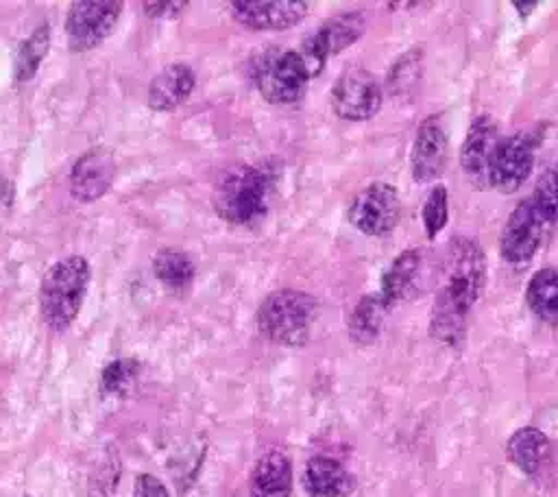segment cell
<instances>
[{"label":"cell","mask_w":558,"mask_h":497,"mask_svg":"<svg viewBox=\"0 0 558 497\" xmlns=\"http://www.w3.org/2000/svg\"><path fill=\"white\" fill-rule=\"evenodd\" d=\"M486 283L484 248L469 235H453L447 244L432 305L429 331L445 347H458L466 320Z\"/></svg>","instance_id":"cell-1"},{"label":"cell","mask_w":558,"mask_h":497,"mask_svg":"<svg viewBox=\"0 0 558 497\" xmlns=\"http://www.w3.org/2000/svg\"><path fill=\"white\" fill-rule=\"evenodd\" d=\"M275 170L266 163H240L222 172L214 190L216 214L231 225L259 222L270 205Z\"/></svg>","instance_id":"cell-2"},{"label":"cell","mask_w":558,"mask_h":497,"mask_svg":"<svg viewBox=\"0 0 558 497\" xmlns=\"http://www.w3.org/2000/svg\"><path fill=\"white\" fill-rule=\"evenodd\" d=\"M92 268L83 255H68L54 262L41 277L39 310L52 331H65L78 316Z\"/></svg>","instance_id":"cell-3"},{"label":"cell","mask_w":558,"mask_h":497,"mask_svg":"<svg viewBox=\"0 0 558 497\" xmlns=\"http://www.w3.org/2000/svg\"><path fill=\"white\" fill-rule=\"evenodd\" d=\"M318 316V301L303 290H275L257 310L259 334L281 347H301L307 342L314 320Z\"/></svg>","instance_id":"cell-4"},{"label":"cell","mask_w":558,"mask_h":497,"mask_svg":"<svg viewBox=\"0 0 558 497\" xmlns=\"http://www.w3.org/2000/svg\"><path fill=\"white\" fill-rule=\"evenodd\" d=\"M259 94L272 105L296 102L312 78V72L299 50H270L253 68Z\"/></svg>","instance_id":"cell-5"},{"label":"cell","mask_w":558,"mask_h":497,"mask_svg":"<svg viewBox=\"0 0 558 497\" xmlns=\"http://www.w3.org/2000/svg\"><path fill=\"white\" fill-rule=\"evenodd\" d=\"M541 133L521 131L497 142L488 166V187L501 194L517 192L530 177Z\"/></svg>","instance_id":"cell-6"},{"label":"cell","mask_w":558,"mask_h":497,"mask_svg":"<svg viewBox=\"0 0 558 497\" xmlns=\"http://www.w3.org/2000/svg\"><path fill=\"white\" fill-rule=\"evenodd\" d=\"M124 4L118 0H78L65 17V37L72 52H85L102 44L116 28Z\"/></svg>","instance_id":"cell-7"},{"label":"cell","mask_w":558,"mask_h":497,"mask_svg":"<svg viewBox=\"0 0 558 497\" xmlns=\"http://www.w3.org/2000/svg\"><path fill=\"white\" fill-rule=\"evenodd\" d=\"M364 31L366 17L362 11H344L316 26L314 33L303 41V48L299 50L312 76L318 74L331 57L340 54L351 44H355L364 35Z\"/></svg>","instance_id":"cell-8"},{"label":"cell","mask_w":558,"mask_h":497,"mask_svg":"<svg viewBox=\"0 0 558 497\" xmlns=\"http://www.w3.org/2000/svg\"><path fill=\"white\" fill-rule=\"evenodd\" d=\"M329 102L338 118L362 122L381 109L384 87L373 72L364 68H351L336 78Z\"/></svg>","instance_id":"cell-9"},{"label":"cell","mask_w":558,"mask_h":497,"mask_svg":"<svg viewBox=\"0 0 558 497\" xmlns=\"http://www.w3.org/2000/svg\"><path fill=\"white\" fill-rule=\"evenodd\" d=\"M347 218L366 235H388L401 220V196L390 183H371L355 194Z\"/></svg>","instance_id":"cell-10"},{"label":"cell","mask_w":558,"mask_h":497,"mask_svg":"<svg viewBox=\"0 0 558 497\" xmlns=\"http://www.w3.org/2000/svg\"><path fill=\"white\" fill-rule=\"evenodd\" d=\"M543 238V218L534 209L530 198H523L508 216L501 238L499 251L504 262L510 266H525L541 246Z\"/></svg>","instance_id":"cell-11"},{"label":"cell","mask_w":558,"mask_h":497,"mask_svg":"<svg viewBox=\"0 0 558 497\" xmlns=\"http://www.w3.org/2000/svg\"><path fill=\"white\" fill-rule=\"evenodd\" d=\"M447 161V131L440 116H427L421 120L410 148V172L414 181H434Z\"/></svg>","instance_id":"cell-12"},{"label":"cell","mask_w":558,"mask_h":497,"mask_svg":"<svg viewBox=\"0 0 558 497\" xmlns=\"http://www.w3.org/2000/svg\"><path fill=\"white\" fill-rule=\"evenodd\" d=\"M497 142L499 137H497L495 120L486 113L475 116L460 150L462 172L466 174L469 183L475 190L488 187V166H490V157L495 153Z\"/></svg>","instance_id":"cell-13"},{"label":"cell","mask_w":558,"mask_h":497,"mask_svg":"<svg viewBox=\"0 0 558 497\" xmlns=\"http://www.w3.org/2000/svg\"><path fill=\"white\" fill-rule=\"evenodd\" d=\"M116 179V159L105 148L85 150L70 170V192L81 203H94L105 196Z\"/></svg>","instance_id":"cell-14"},{"label":"cell","mask_w":558,"mask_h":497,"mask_svg":"<svg viewBox=\"0 0 558 497\" xmlns=\"http://www.w3.org/2000/svg\"><path fill=\"white\" fill-rule=\"evenodd\" d=\"M231 15L246 28L253 31H286L296 26L305 15L310 4L307 2H288V0H272V2H231Z\"/></svg>","instance_id":"cell-15"},{"label":"cell","mask_w":558,"mask_h":497,"mask_svg":"<svg viewBox=\"0 0 558 497\" xmlns=\"http://www.w3.org/2000/svg\"><path fill=\"white\" fill-rule=\"evenodd\" d=\"M303 488L310 497H349L355 488V477L340 460L312 456L303 471Z\"/></svg>","instance_id":"cell-16"},{"label":"cell","mask_w":558,"mask_h":497,"mask_svg":"<svg viewBox=\"0 0 558 497\" xmlns=\"http://www.w3.org/2000/svg\"><path fill=\"white\" fill-rule=\"evenodd\" d=\"M196 85V74L187 63H170L153 76L148 85V107L153 111H172L187 100Z\"/></svg>","instance_id":"cell-17"},{"label":"cell","mask_w":558,"mask_h":497,"mask_svg":"<svg viewBox=\"0 0 558 497\" xmlns=\"http://www.w3.org/2000/svg\"><path fill=\"white\" fill-rule=\"evenodd\" d=\"M292 464L283 451H266L251 473V497H290Z\"/></svg>","instance_id":"cell-18"},{"label":"cell","mask_w":558,"mask_h":497,"mask_svg":"<svg viewBox=\"0 0 558 497\" xmlns=\"http://www.w3.org/2000/svg\"><path fill=\"white\" fill-rule=\"evenodd\" d=\"M506 456L521 473L532 477L543 469L549 456V438L538 427H532V425L519 427L508 438Z\"/></svg>","instance_id":"cell-19"},{"label":"cell","mask_w":558,"mask_h":497,"mask_svg":"<svg viewBox=\"0 0 558 497\" xmlns=\"http://www.w3.org/2000/svg\"><path fill=\"white\" fill-rule=\"evenodd\" d=\"M421 262H423V257H421L418 248H405L388 264V268L381 275L379 290H377V294L384 299V303L388 307H392L397 301H401L410 294V290L414 288V281L418 277Z\"/></svg>","instance_id":"cell-20"},{"label":"cell","mask_w":558,"mask_h":497,"mask_svg":"<svg viewBox=\"0 0 558 497\" xmlns=\"http://www.w3.org/2000/svg\"><path fill=\"white\" fill-rule=\"evenodd\" d=\"M388 305L384 303V299L373 292V294H364L351 310L349 320H347V331L349 338L355 344H371L379 338V331L384 327V318L388 314Z\"/></svg>","instance_id":"cell-21"},{"label":"cell","mask_w":558,"mask_h":497,"mask_svg":"<svg viewBox=\"0 0 558 497\" xmlns=\"http://www.w3.org/2000/svg\"><path fill=\"white\" fill-rule=\"evenodd\" d=\"M525 301L538 320L551 327H558V270L556 268L536 270L527 281Z\"/></svg>","instance_id":"cell-22"},{"label":"cell","mask_w":558,"mask_h":497,"mask_svg":"<svg viewBox=\"0 0 558 497\" xmlns=\"http://www.w3.org/2000/svg\"><path fill=\"white\" fill-rule=\"evenodd\" d=\"M153 272L170 292H185L194 281L196 266L185 251L161 248L153 257Z\"/></svg>","instance_id":"cell-23"},{"label":"cell","mask_w":558,"mask_h":497,"mask_svg":"<svg viewBox=\"0 0 558 497\" xmlns=\"http://www.w3.org/2000/svg\"><path fill=\"white\" fill-rule=\"evenodd\" d=\"M48 48H50V28H48V24H41L20 44L15 63H13V81L24 83V81L33 78L37 74L44 57L48 54Z\"/></svg>","instance_id":"cell-24"},{"label":"cell","mask_w":558,"mask_h":497,"mask_svg":"<svg viewBox=\"0 0 558 497\" xmlns=\"http://www.w3.org/2000/svg\"><path fill=\"white\" fill-rule=\"evenodd\" d=\"M421 59L423 52L418 48L403 52L390 68L388 78H386V87L392 96L397 98H405L412 96V92L416 89L418 81H421Z\"/></svg>","instance_id":"cell-25"},{"label":"cell","mask_w":558,"mask_h":497,"mask_svg":"<svg viewBox=\"0 0 558 497\" xmlns=\"http://www.w3.org/2000/svg\"><path fill=\"white\" fill-rule=\"evenodd\" d=\"M530 201L543 222H558V163L541 172Z\"/></svg>","instance_id":"cell-26"},{"label":"cell","mask_w":558,"mask_h":497,"mask_svg":"<svg viewBox=\"0 0 558 497\" xmlns=\"http://www.w3.org/2000/svg\"><path fill=\"white\" fill-rule=\"evenodd\" d=\"M449 218V192L445 185H434L423 203L421 220L427 240H434L447 225Z\"/></svg>","instance_id":"cell-27"},{"label":"cell","mask_w":558,"mask_h":497,"mask_svg":"<svg viewBox=\"0 0 558 497\" xmlns=\"http://www.w3.org/2000/svg\"><path fill=\"white\" fill-rule=\"evenodd\" d=\"M140 373V362L131 357H120L109 362L100 373L102 395H122Z\"/></svg>","instance_id":"cell-28"},{"label":"cell","mask_w":558,"mask_h":497,"mask_svg":"<svg viewBox=\"0 0 558 497\" xmlns=\"http://www.w3.org/2000/svg\"><path fill=\"white\" fill-rule=\"evenodd\" d=\"M135 497H172L161 480L150 473H142L135 480Z\"/></svg>","instance_id":"cell-29"},{"label":"cell","mask_w":558,"mask_h":497,"mask_svg":"<svg viewBox=\"0 0 558 497\" xmlns=\"http://www.w3.org/2000/svg\"><path fill=\"white\" fill-rule=\"evenodd\" d=\"M187 2H144V11L148 17H172L181 9H185Z\"/></svg>","instance_id":"cell-30"},{"label":"cell","mask_w":558,"mask_h":497,"mask_svg":"<svg viewBox=\"0 0 558 497\" xmlns=\"http://www.w3.org/2000/svg\"><path fill=\"white\" fill-rule=\"evenodd\" d=\"M512 7L519 11L521 17H525V15H530L538 7V2H525V4L523 2H512Z\"/></svg>","instance_id":"cell-31"},{"label":"cell","mask_w":558,"mask_h":497,"mask_svg":"<svg viewBox=\"0 0 558 497\" xmlns=\"http://www.w3.org/2000/svg\"><path fill=\"white\" fill-rule=\"evenodd\" d=\"M9 194H11V185H9V181L2 177V172H0V203L2 201H9Z\"/></svg>","instance_id":"cell-32"}]
</instances>
